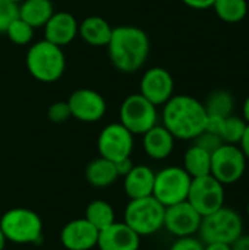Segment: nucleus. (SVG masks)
<instances>
[{
	"mask_svg": "<svg viewBox=\"0 0 249 250\" xmlns=\"http://www.w3.org/2000/svg\"><path fill=\"white\" fill-rule=\"evenodd\" d=\"M9 1H13V3H16V4H19V3H22L23 0H9Z\"/></svg>",
	"mask_w": 249,
	"mask_h": 250,
	"instance_id": "a19ab883",
	"label": "nucleus"
},
{
	"mask_svg": "<svg viewBox=\"0 0 249 250\" xmlns=\"http://www.w3.org/2000/svg\"><path fill=\"white\" fill-rule=\"evenodd\" d=\"M97 248L98 250H139L141 236H138L123 221H114L98 231Z\"/></svg>",
	"mask_w": 249,
	"mask_h": 250,
	"instance_id": "dca6fc26",
	"label": "nucleus"
},
{
	"mask_svg": "<svg viewBox=\"0 0 249 250\" xmlns=\"http://www.w3.org/2000/svg\"><path fill=\"white\" fill-rule=\"evenodd\" d=\"M0 229L7 242L15 245H35L43 239V221L28 208H12L0 218Z\"/></svg>",
	"mask_w": 249,
	"mask_h": 250,
	"instance_id": "39448f33",
	"label": "nucleus"
},
{
	"mask_svg": "<svg viewBox=\"0 0 249 250\" xmlns=\"http://www.w3.org/2000/svg\"><path fill=\"white\" fill-rule=\"evenodd\" d=\"M119 177L120 176L116 170V164L103 157L94 158L85 168V179L92 188H109L114 185Z\"/></svg>",
	"mask_w": 249,
	"mask_h": 250,
	"instance_id": "412c9836",
	"label": "nucleus"
},
{
	"mask_svg": "<svg viewBox=\"0 0 249 250\" xmlns=\"http://www.w3.org/2000/svg\"><path fill=\"white\" fill-rule=\"evenodd\" d=\"M239 148L242 149L244 155L247 157V160L249 161V125L247 126L245 133H244V136H242V139L239 142Z\"/></svg>",
	"mask_w": 249,
	"mask_h": 250,
	"instance_id": "e433bc0d",
	"label": "nucleus"
},
{
	"mask_svg": "<svg viewBox=\"0 0 249 250\" xmlns=\"http://www.w3.org/2000/svg\"><path fill=\"white\" fill-rule=\"evenodd\" d=\"M25 63L31 76L45 83L60 79L66 69V59L62 47H57L47 40H41L28 48Z\"/></svg>",
	"mask_w": 249,
	"mask_h": 250,
	"instance_id": "7ed1b4c3",
	"label": "nucleus"
},
{
	"mask_svg": "<svg viewBox=\"0 0 249 250\" xmlns=\"http://www.w3.org/2000/svg\"><path fill=\"white\" fill-rule=\"evenodd\" d=\"M232 250H249V234H242L239 236L232 245H230Z\"/></svg>",
	"mask_w": 249,
	"mask_h": 250,
	"instance_id": "c9c22d12",
	"label": "nucleus"
},
{
	"mask_svg": "<svg viewBox=\"0 0 249 250\" xmlns=\"http://www.w3.org/2000/svg\"><path fill=\"white\" fill-rule=\"evenodd\" d=\"M201 220L203 217L197 212V209L188 201H183L166 207L163 229H166L176 239L195 236L200 230Z\"/></svg>",
	"mask_w": 249,
	"mask_h": 250,
	"instance_id": "f8f14e48",
	"label": "nucleus"
},
{
	"mask_svg": "<svg viewBox=\"0 0 249 250\" xmlns=\"http://www.w3.org/2000/svg\"><path fill=\"white\" fill-rule=\"evenodd\" d=\"M247 215H248V218H249V202H248V205H247Z\"/></svg>",
	"mask_w": 249,
	"mask_h": 250,
	"instance_id": "79ce46f5",
	"label": "nucleus"
},
{
	"mask_svg": "<svg viewBox=\"0 0 249 250\" xmlns=\"http://www.w3.org/2000/svg\"><path fill=\"white\" fill-rule=\"evenodd\" d=\"M247 163L248 160L244 155L239 145L223 144L219 149H216L211 154L210 174L225 186L235 185L244 177Z\"/></svg>",
	"mask_w": 249,
	"mask_h": 250,
	"instance_id": "1a4fd4ad",
	"label": "nucleus"
},
{
	"mask_svg": "<svg viewBox=\"0 0 249 250\" xmlns=\"http://www.w3.org/2000/svg\"><path fill=\"white\" fill-rule=\"evenodd\" d=\"M223 144H225V142L222 141V138H220L219 135L211 133V132H208V130L201 132V133L194 139V145H197V146L205 149V151L210 152V154H213L216 149H219Z\"/></svg>",
	"mask_w": 249,
	"mask_h": 250,
	"instance_id": "c756f323",
	"label": "nucleus"
},
{
	"mask_svg": "<svg viewBox=\"0 0 249 250\" xmlns=\"http://www.w3.org/2000/svg\"><path fill=\"white\" fill-rule=\"evenodd\" d=\"M164 211L166 207L153 195L139 199H129L123 212V223L141 237L151 236L163 229Z\"/></svg>",
	"mask_w": 249,
	"mask_h": 250,
	"instance_id": "423d86ee",
	"label": "nucleus"
},
{
	"mask_svg": "<svg viewBox=\"0 0 249 250\" xmlns=\"http://www.w3.org/2000/svg\"><path fill=\"white\" fill-rule=\"evenodd\" d=\"M188 7L195 9V10H205L213 7L216 0H182Z\"/></svg>",
	"mask_w": 249,
	"mask_h": 250,
	"instance_id": "72a5a7b5",
	"label": "nucleus"
},
{
	"mask_svg": "<svg viewBox=\"0 0 249 250\" xmlns=\"http://www.w3.org/2000/svg\"><path fill=\"white\" fill-rule=\"evenodd\" d=\"M145 154L153 160H166L175 148V136L161 125H156L142 135Z\"/></svg>",
	"mask_w": 249,
	"mask_h": 250,
	"instance_id": "6ab92c4d",
	"label": "nucleus"
},
{
	"mask_svg": "<svg viewBox=\"0 0 249 250\" xmlns=\"http://www.w3.org/2000/svg\"><path fill=\"white\" fill-rule=\"evenodd\" d=\"M120 122L132 135H144L157 125V107L141 94L126 97L120 105Z\"/></svg>",
	"mask_w": 249,
	"mask_h": 250,
	"instance_id": "6e6552de",
	"label": "nucleus"
},
{
	"mask_svg": "<svg viewBox=\"0 0 249 250\" xmlns=\"http://www.w3.org/2000/svg\"><path fill=\"white\" fill-rule=\"evenodd\" d=\"M186 201L197 209L201 217H205L225 207V185H222L211 174L195 177L191 182Z\"/></svg>",
	"mask_w": 249,
	"mask_h": 250,
	"instance_id": "9d476101",
	"label": "nucleus"
},
{
	"mask_svg": "<svg viewBox=\"0 0 249 250\" xmlns=\"http://www.w3.org/2000/svg\"><path fill=\"white\" fill-rule=\"evenodd\" d=\"M98 230L85 218L69 221L60 231V243L66 250H91L97 248Z\"/></svg>",
	"mask_w": 249,
	"mask_h": 250,
	"instance_id": "2eb2a0df",
	"label": "nucleus"
},
{
	"mask_svg": "<svg viewBox=\"0 0 249 250\" xmlns=\"http://www.w3.org/2000/svg\"><path fill=\"white\" fill-rule=\"evenodd\" d=\"M113 28L101 16H88L78 26V35L92 47H107Z\"/></svg>",
	"mask_w": 249,
	"mask_h": 250,
	"instance_id": "aec40b11",
	"label": "nucleus"
},
{
	"mask_svg": "<svg viewBox=\"0 0 249 250\" xmlns=\"http://www.w3.org/2000/svg\"><path fill=\"white\" fill-rule=\"evenodd\" d=\"M242 119L249 125V95L245 98L244 105H242Z\"/></svg>",
	"mask_w": 249,
	"mask_h": 250,
	"instance_id": "58836bf2",
	"label": "nucleus"
},
{
	"mask_svg": "<svg viewBox=\"0 0 249 250\" xmlns=\"http://www.w3.org/2000/svg\"><path fill=\"white\" fill-rule=\"evenodd\" d=\"M19 18L29 23L34 29L41 28L54 13L51 0H23L18 4Z\"/></svg>",
	"mask_w": 249,
	"mask_h": 250,
	"instance_id": "4be33fe9",
	"label": "nucleus"
},
{
	"mask_svg": "<svg viewBox=\"0 0 249 250\" xmlns=\"http://www.w3.org/2000/svg\"><path fill=\"white\" fill-rule=\"evenodd\" d=\"M207 114L229 117L235 107L233 95L226 89H216L213 91L204 103Z\"/></svg>",
	"mask_w": 249,
	"mask_h": 250,
	"instance_id": "a878e982",
	"label": "nucleus"
},
{
	"mask_svg": "<svg viewBox=\"0 0 249 250\" xmlns=\"http://www.w3.org/2000/svg\"><path fill=\"white\" fill-rule=\"evenodd\" d=\"M192 177L183 167L170 166L164 167L154 177L153 196L164 207H170L186 201Z\"/></svg>",
	"mask_w": 249,
	"mask_h": 250,
	"instance_id": "0eeeda50",
	"label": "nucleus"
},
{
	"mask_svg": "<svg viewBox=\"0 0 249 250\" xmlns=\"http://www.w3.org/2000/svg\"><path fill=\"white\" fill-rule=\"evenodd\" d=\"M6 35L7 38L18 45H28L32 38H34V28L26 23L23 19H21L19 16L7 26L6 29Z\"/></svg>",
	"mask_w": 249,
	"mask_h": 250,
	"instance_id": "cd10ccee",
	"label": "nucleus"
},
{
	"mask_svg": "<svg viewBox=\"0 0 249 250\" xmlns=\"http://www.w3.org/2000/svg\"><path fill=\"white\" fill-rule=\"evenodd\" d=\"M114 164H116V170H117L119 176H126L131 171V168L134 167V163H132L131 157L125 158V160H120V161H117Z\"/></svg>",
	"mask_w": 249,
	"mask_h": 250,
	"instance_id": "f704fd0d",
	"label": "nucleus"
},
{
	"mask_svg": "<svg viewBox=\"0 0 249 250\" xmlns=\"http://www.w3.org/2000/svg\"><path fill=\"white\" fill-rule=\"evenodd\" d=\"M197 234L204 245H232L239 236L244 234V221L235 209L222 207L220 209L203 217Z\"/></svg>",
	"mask_w": 249,
	"mask_h": 250,
	"instance_id": "20e7f679",
	"label": "nucleus"
},
{
	"mask_svg": "<svg viewBox=\"0 0 249 250\" xmlns=\"http://www.w3.org/2000/svg\"><path fill=\"white\" fill-rule=\"evenodd\" d=\"M113 66L123 73L138 72L150 54V38L145 31L132 25L113 28L107 44Z\"/></svg>",
	"mask_w": 249,
	"mask_h": 250,
	"instance_id": "f03ea898",
	"label": "nucleus"
},
{
	"mask_svg": "<svg viewBox=\"0 0 249 250\" xmlns=\"http://www.w3.org/2000/svg\"><path fill=\"white\" fill-rule=\"evenodd\" d=\"M6 243H7V240H6V237H4V234H3V231L0 229V250H4Z\"/></svg>",
	"mask_w": 249,
	"mask_h": 250,
	"instance_id": "ea45409f",
	"label": "nucleus"
},
{
	"mask_svg": "<svg viewBox=\"0 0 249 250\" xmlns=\"http://www.w3.org/2000/svg\"><path fill=\"white\" fill-rule=\"evenodd\" d=\"M78 21L69 12H54L44 28V40L63 47L70 44L78 35Z\"/></svg>",
	"mask_w": 249,
	"mask_h": 250,
	"instance_id": "f3484780",
	"label": "nucleus"
},
{
	"mask_svg": "<svg viewBox=\"0 0 249 250\" xmlns=\"http://www.w3.org/2000/svg\"><path fill=\"white\" fill-rule=\"evenodd\" d=\"M207 111L204 103L195 97L179 94L173 95L164 105L161 113L163 126L181 141H194L205 130Z\"/></svg>",
	"mask_w": 249,
	"mask_h": 250,
	"instance_id": "f257e3e1",
	"label": "nucleus"
},
{
	"mask_svg": "<svg viewBox=\"0 0 249 250\" xmlns=\"http://www.w3.org/2000/svg\"><path fill=\"white\" fill-rule=\"evenodd\" d=\"M213 9L219 19L227 23H238L248 15L247 0H216Z\"/></svg>",
	"mask_w": 249,
	"mask_h": 250,
	"instance_id": "393cba45",
	"label": "nucleus"
},
{
	"mask_svg": "<svg viewBox=\"0 0 249 250\" xmlns=\"http://www.w3.org/2000/svg\"><path fill=\"white\" fill-rule=\"evenodd\" d=\"M225 120L226 117L222 116H214V114H208L207 116V123H205V130L216 133V135H222L223 126H225Z\"/></svg>",
	"mask_w": 249,
	"mask_h": 250,
	"instance_id": "473e14b6",
	"label": "nucleus"
},
{
	"mask_svg": "<svg viewBox=\"0 0 249 250\" xmlns=\"http://www.w3.org/2000/svg\"><path fill=\"white\" fill-rule=\"evenodd\" d=\"M47 117L53 123H65L66 120H69L72 117V114H70V108H69L68 101L53 103L47 110Z\"/></svg>",
	"mask_w": 249,
	"mask_h": 250,
	"instance_id": "7c9ffc66",
	"label": "nucleus"
},
{
	"mask_svg": "<svg viewBox=\"0 0 249 250\" xmlns=\"http://www.w3.org/2000/svg\"><path fill=\"white\" fill-rule=\"evenodd\" d=\"M204 250H232L230 245L225 243H207L204 245Z\"/></svg>",
	"mask_w": 249,
	"mask_h": 250,
	"instance_id": "4c0bfd02",
	"label": "nucleus"
},
{
	"mask_svg": "<svg viewBox=\"0 0 249 250\" xmlns=\"http://www.w3.org/2000/svg\"><path fill=\"white\" fill-rule=\"evenodd\" d=\"M156 173L148 166H134L123 176V190L129 199H139L153 195Z\"/></svg>",
	"mask_w": 249,
	"mask_h": 250,
	"instance_id": "a211bd4d",
	"label": "nucleus"
},
{
	"mask_svg": "<svg viewBox=\"0 0 249 250\" xmlns=\"http://www.w3.org/2000/svg\"><path fill=\"white\" fill-rule=\"evenodd\" d=\"M70 114L79 122L94 123L104 117L107 104L104 97L90 88H81L72 92L68 100Z\"/></svg>",
	"mask_w": 249,
	"mask_h": 250,
	"instance_id": "ddd939ff",
	"label": "nucleus"
},
{
	"mask_svg": "<svg viewBox=\"0 0 249 250\" xmlns=\"http://www.w3.org/2000/svg\"><path fill=\"white\" fill-rule=\"evenodd\" d=\"M247 126H248V123L242 117L230 114L225 120V126H223V130H222V135H220L222 141L225 144L239 145V142H241V139H242V136L245 133Z\"/></svg>",
	"mask_w": 249,
	"mask_h": 250,
	"instance_id": "bb28decb",
	"label": "nucleus"
},
{
	"mask_svg": "<svg viewBox=\"0 0 249 250\" xmlns=\"http://www.w3.org/2000/svg\"><path fill=\"white\" fill-rule=\"evenodd\" d=\"M169 250H204V243L195 236L178 237Z\"/></svg>",
	"mask_w": 249,
	"mask_h": 250,
	"instance_id": "2f4dec72",
	"label": "nucleus"
},
{
	"mask_svg": "<svg viewBox=\"0 0 249 250\" xmlns=\"http://www.w3.org/2000/svg\"><path fill=\"white\" fill-rule=\"evenodd\" d=\"M91 226H94L98 231L113 224L114 220V209L113 207L103 199H94L88 204L84 217Z\"/></svg>",
	"mask_w": 249,
	"mask_h": 250,
	"instance_id": "b1692460",
	"label": "nucleus"
},
{
	"mask_svg": "<svg viewBox=\"0 0 249 250\" xmlns=\"http://www.w3.org/2000/svg\"><path fill=\"white\" fill-rule=\"evenodd\" d=\"M19 16L18 4L9 0H0V32H6L7 26Z\"/></svg>",
	"mask_w": 249,
	"mask_h": 250,
	"instance_id": "c85d7f7f",
	"label": "nucleus"
},
{
	"mask_svg": "<svg viewBox=\"0 0 249 250\" xmlns=\"http://www.w3.org/2000/svg\"><path fill=\"white\" fill-rule=\"evenodd\" d=\"M175 81L164 67H151L145 70L139 83V94L150 103L164 105L175 94Z\"/></svg>",
	"mask_w": 249,
	"mask_h": 250,
	"instance_id": "4468645a",
	"label": "nucleus"
},
{
	"mask_svg": "<svg viewBox=\"0 0 249 250\" xmlns=\"http://www.w3.org/2000/svg\"><path fill=\"white\" fill-rule=\"evenodd\" d=\"M182 167L192 179L207 176L211 170V154L197 145H192L185 151Z\"/></svg>",
	"mask_w": 249,
	"mask_h": 250,
	"instance_id": "5701e85b",
	"label": "nucleus"
},
{
	"mask_svg": "<svg viewBox=\"0 0 249 250\" xmlns=\"http://www.w3.org/2000/svg\"><path fill=\"white\" fill-rule=\"evenodd\" d=\"M97 146L100 157L117 163L132 155L134 135L122 123H110L100 132Z\"/></svg>",
	"mask_w": 249,
	"mask_h": 250,
	"instance_id": "9b49d317",
	"label": "nucleus"
}]
</instances>
